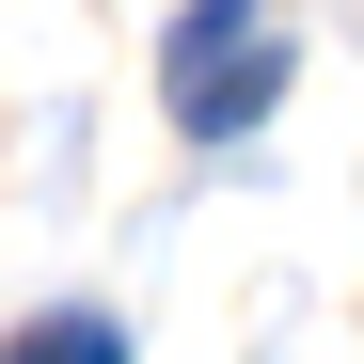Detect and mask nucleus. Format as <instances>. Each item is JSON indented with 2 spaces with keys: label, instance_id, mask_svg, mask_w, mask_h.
Here are the masks:
<instances>
[{
  "label": "nucleus",
  "instance_id": "nucleus-1",
  "mask_svg": "<svg viewBox=\"0 0 364 364\" xmlns=\"http://www.w3.org/2000/svg\"><path fill=\"white\" fill-rule=\"evenodd\" d=\"M269 95H285V32L254 16V0H191L174 48H159V111H174L191 143H237Z\"/></svg>",
  "mask_w": 364,
  "mask_h": 364
},
{
  "label": "nucleus",
  "instance_id": "nucleus-2",
  "mask_svg": "<svg viewBox=\"0 0 364 364\" xmlns=\"http://www.w3.org/2000/svg\"><path fill=\"white\" fill-rule=\"evenodd\" d=\"M0 364H127V317H95V301H48V317L0 333Z\"/></svg>",
  "mask_w": 364,
  "mask_h": 364
}]
</instances>
